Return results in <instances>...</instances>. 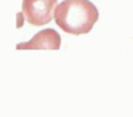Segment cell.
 Segmentation results:
<instances>
[{"mask_svg":"<svg viewBox=\"0 0 133 117\" xmlns=\"http://www.w3.org/2000/svg\"><path fill=\"white\" fill-rule=\"evenodd\" d=\"M98 8L90 0H64L56 5L53 18L64 32L82 35L88 34L98 21Z\"/></svg>","mask_w":133,"mask_h":117,"instance_id":"cell-1","label":"cell"},{"mask_svg":"<svg viewBox=\"0 0 133 117\" xmlns=\"http://www.w3.org/2000/svg\"><path fill=\"white\" fill-rule=\"evenodd\" d=\"M61 47V37L55 29H43L31 40L18 43V50H58Z\"/></svg>","mask_w":133,"mask_h":117,"instance_id":"cell-3","label":"cell"},{"mask_svg":"<svg viewBox=\"0 0 133 117\" xmlns=\"http://www.w3.org/2000/svg\"><path fill=\"white\" fill-rule=\"evenodd\" d=\"M58 0H23L24 19L32 26H45L51 21Z\"/></svg>","mask_w":133,"mask_h":117,"instance_id":"cell-2","label":"cell"},{"mask_svg":"<svg viewBox=\"0 0 133 117\" xmlns=\"http://www.w3.org/2000/svg\"><path fill=\"white\" fill-rule=\"evenodd\" d=\"M16 19H18V23H16V27H23V24H24V15H23V11L16 15Z\"/></svg>","mask_w":133,"mask_h":117,"instance_id":"cell-4","label":"cell"}]
</instances>
